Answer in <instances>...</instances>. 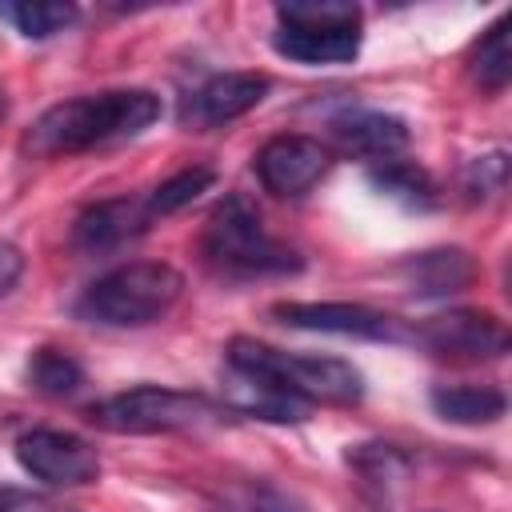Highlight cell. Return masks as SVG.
Returning <instances> with one entry per match:
<instances>
[{
    "instance_id": "cell-1",
    "label": "cell",
    "mask_w": 512,
    "mask_h": 512,
    "mask_svg": "<svg viewBox=\"0 0 512 512\" xmlns=\"http://www.w3.org/2000/svg\"><path fill=\"white\" fill-rule=\"evenodd\" d=\"M160 116V96L148 88H112L92 96H72L40 112V120L24 136V152L32 156H76L124 136L144 132Z\"/></svg>"
},
{
    "instance_id": "cell-2",
    "label": "cell",
    "mask_w": 512,
    "mask_h": 512,
    "mask_svg": "<svg viewBox=\"0 0 512 512\" xmlns=\"http://www.w3.org/2000/svg\"><path fill=\"white\" fill-rule=\"evenodd\" d=\"M184 296V276L164 260H132L96 276L80 300L76 316L100 328H144L164 320Z\"/></svg>"
},
{
    "instance_id": "cell-3",
    "label": "cell",
    "mask_w": 512,
    "mask_h": 512,
    "mask_svg": "<svg viewBox=\"0 0 512 512\" xmlns=\"http://www.w3.org/2000/svg\"><path fill=\"white\" fill-rule=\"evenodd\" d=\"M228 364L252 368L260 376H268L276 388H284L288 396L312 404H336V408H352L364 396V376L356 364L340 360V356H320V352H284L272 348L264 340L252 336H232L228 340Z\"/></svg>"
},
{
    "instance_id": "cell-4",
    "label": "cell",
    "mask_w": 512,
    "mask_h": 512,
    "mask_svg": "<svg viewBox=\"0 0 512 512\" xmlns=\"http://www.w3.org/2000/svg\"><path fill=\"white\" fill-rule=\"evenodd\" d=\"M200 252L208 260L212 272L232 276V280H248V276H288L300 268L296 248H288L284 240H276L260 212L244 200V196H224L200 236Z\"/></svg>"
},
{
    "instance_id": "cell-5",
    "label": "cell",
    "mask_w": 512,
    "mask_h": 512,
    "mask_svg": "<svg viewBox=\"0 0 512 512\" xmlns=\"http://www.w3.org/2000/svg\"><path fill=\"white\" fill-rule=\"evenodd\" d=\"M88 420L116 436H164V432H204L220 428L228 420V408L180 388L140 384L128 392H116L108 400H96L88 408Z\"/></svg>"
},
{
    "instance_id": "cell-6",
    "label": "cell",
    "mask_w": 512,
    "mask_h": 512,
    "mask_svg": "<svg viewBox=\"0 0 512 512\" xmlns=\"http://www.w3.org/2000/svg\"><path fill=\"white\" fill-rule=\"evenodd\" d=\"M404 344H412L436 360L480 364V360H500L508 352V328L492 312L452 308V312L404 324Z\"/></svg>"
},
{
    "instance_id": "cell-7",
    "label": "cell",
    "mask_w": 512,
    "mask_h": 512,
    "mask_svg": "<svg viewBox=\"0 0 512 512\" xmlns=\"http://www.w3.org/2000/svg\"><path fill=\"white\" fill-rule=\"evenodd\" d=\"M16 460L28 476L52 488H84L100 480V452L64 428H32L16 436Z\"/></svg>"
},
{
    "instance_id": "cell-8",
    "label": "cell",
    "mask_w": 512,
    "mask_h": 512,
    "mask_svg": "<svg viewBox=\"0 0 512 512\" xmlns=\"http://www.w3.org/2000/svg\"><path fill=\"white\" fill-rule=\"evenodd\" d=\"M272 316L280 324L304 328V332L404 344V320H396L380 308H368V304H352V300H280V304H272Z\"/></svg>"
},
{
    "instance_id": "cell-9",
    "label": "cell",
    "mask_w": 512,
    "mask_h": 512,
    "mask_svg": "<svg viewBox=\"0 0 512 512\" xmlns=\"http://www.w3.org/2000/svg\"><path fill=\"white\" fill-rule=\"evenodd\" d=\"M252 168H256V180L272 192V196H304L312 192L328 168H332V148L320 144L316 136H304V132H284V136H272L256 156H252Z\"/></svg>"
},
{
    "instance_id": "cell-10",
    "label": "cell",
    "mask_w": 512,
    "mask_h": 512,
    "mask_svg": "<svg viewBox=\"0 0 512 512\" xmlns=\"http://www.w3.org/2000/svg\"><path fill=\"white\" fill-rule=\"evenodd\" d=\"M268 88L272 80L264 72H220L184 100V124L196 132L232 124L244 112H252L268 96Z\"/></svg>"
},
{
    "instance_id": "cell-11",
    "label": "cell",
    "mask_w": 512,
    "mask_h": 512,
    "mask_svg": "<svg viewBox=\"0 0 512 512\" xmlns=\"http://www.w3.org/2000/svg\"><path fill=\"white\" fill-rule=\"evenodd\" d=\"M328 128L344 156H360L372 164L396 160L408 148V124L380 108H344L328 120Z\"/></svg>"
},
{
    "instance_id": "cell-12",
    "label": "cell",
    "mask_w": 512,
    "mask_h": 512,
    "mask_svg": "<svg viewBox=\"0 0 512 512\" xmlns=\"http://www.w3.org/2000/svg\"><path fill=\"white\" fill-rule=\"evenodd\" d=\"M272 48L296 64H348L360 52V24H276Z\"/></svg>"
},
{
    "instance_id": "cell-13",
    "label": "cell",
    "mask_w": 512,
    "mask_h": 512,
    "mask_svg": "<svg viewBox=\"0 0 512 512\" xmlns=\"http://www.w3.org/2000/svg\"><path fill=\"white\" fill-rule=\"evenodd\" d=\"M152 224L148 200H100L88 212H80V220L72 224V244L80 252H108L120 248L124 240H136L144 228Z\"/></svg>"
},
{
    "instance_id": "cell-14",
    "label": "cell",
    "mask_w": 512,
    "mask_h": 512,
    "mask_svg": "<svg viewBox=\"0 0 512 512\" xmlns=\"http://www.w3.org/2000/svg\"><path fill=\"white\" fill-rule=\"evenodd\" d=\"M224 400H228L232 412H244V416H256V420H272V424H300L312 412L304 400L288 396L268 376H260L252 368H240V364L224 368Z\"/></svg>"
},
{
    "instance_id": "cell-15",
    "label": "cell",
    "mask_w": 512,
    "mask_h": 512,
    "mask_svg": "<svg viewBox=\"0 0 512 512\" xmlns=\"http://www.w3.org/2000/svg\"><path fill=\"white\" fill-rule=\"evenodd\" d=\"M396 276L400 284L412 292V296H452V292H464L476 276V264L464 248H428V252H412L396 264Z\"/></svg>"
},
{
    "instance_id": "cell-16",
    "label": "cell",
    "mask_w": 512,
    "mask_h": 512,
    "mask_svg": "<svg viewBox=\"0 0 512 512\" xmlns=\"http://www.w3.org/2000/svg\"><path fill=\"white\" fill-rule=\"evenodd\" d=\"M428 400L440 420L464 424V428L496 424L508 412V396L496 384H440V388H432Z\"/></svg>"
},
{
    "instance_id": "cell-17",
    "label": "cell",
    "mask_w": 512,
    "mask_h": 512,
    "mask_svg": "<svg viewBox=\"0 0 512 512\" xmlns=\"http://www.w3.org/2000/svg\"><path fill=\"white\" fill-rule=\"evenodd\" d=\"M368 176L384 196H392V200H400L408 208H432L436 204V180L412 160H400V156L396 160H380V164H372Z\"/></svg>"
},
{
    "instance_id": "cell-18",
    "label": "cell",
    "mask_w": 512,
    "mask_h": 512,
    "mask_svg": "<svg viewBox=\"0 0 512 512\" xmlns=\"http://www.w3.org/2000/svg\"><path fill=\"white\" fill-rule=\"evenodd\" d=\"M76 16H80V8L76 4H60V0H16V4H0V20H8L28 40H48V36L72 28Z\"/></svg>"
},
{
    "instance_id": "cell-19",
    "label": "cell",
    "mask_w": 512,
    "mask_h": 512,
    "mask_svg": "<svg viewBox=\"0 0 512 512\" xmlns=\"http://www.w3.org/2000/svg\"><path fill=\"white\" fill-rule=\"evenodd\" d=\"M468 72H472V80L484 92H500L512 80V48H508V20L504 16L476 40L472 60H468Z\"/></svg>"
},
{
    "instance_id": "cell-20",
    "label": "cell",
    "mask_w": 512,
    "mask_h": 512,
    "mask_svg": "<svg viewBox=\"0 0 512 512\" xmlns=\"http://www.w3.org/2000/svg\"><path fill=\"white\" fill-rule=\"evenodd\" d=\"M216 184V172L212 168H204V164H196V168H180L176 176H168V180H160L144 200H148V212H152V220L156 216H172V212H180V208H188L200 192H208Z\"/></svg>"
},
{
    "instance_id": "cell-21",
    "label": "cell",
    "mask_w": 512,
    "mask_h": 512,
    "mask_svg": "<svg viewBox=\"0 0 512 512\" xmlns=\"http://www.w3.org/2000/svg\"><path fill=\"white\" fill-rule=\"evenodd\" d=\"M28 384L44 396H72L84 384V368L60 348H40L28 364Z\"/></svg>"
},
{
    "instance_id": "cell-22",
    "label": "cell",
    "mask_w": 512,
    "mask_h": 512,
    "mask_svg": "<svg viewBox=\"0 0 512 512\" xmlns=\"http://www.w3.org/2000/svg\"><path fill=\"white\" fill-rule=\"evenodd\" d=\"M280 24H360V8L348 0H288L276 4Z\"/></svg>"
},
{
    "instance_id": "cell-23",
    "label": "cell",
    "mask_w": 512,
    "mask_h": 512,
    "mask_svg": "<svg viewBox=\"0 0 512 512\" xmlns=\"http://www.w3.org/2000/svg\"><path fill=\"white\" fill-rule=\"evenodd\" d=\"M504 172H508V160L504 152H488V156H476L468 164V192L472 196H488V192H500L504 188Z\"/></svg>"
},
{
    "instance_id": "cell-24",
    "label": "cell",
    "mask_w": 512,
    "mask_h": 512,
    "mask_svg": "<svg viewBox=\"0 0 512 512\" xmlns=\"http://www.w3.org/2000/svg\"><path fill=\"white\" fill-rule=\"evenodd\" d=\"M248 512H312L304 500H296L292 492L280 488H256L248 500Z\"/></svg>"
},
{
    "instance_id": "cell-25",
    "label": "cell",
    "mask_w": 512,
    "mask_h": 512,
    "mask_svg": "<svg viewBox=\"0 0 512 512\" xmlns=\"http://www.w3.org/2000/svg\"><path fill=\"white\" fill-rule=\"evenodd\" d=\"M0 504H4L8 512H76V508L60 504V500H48V496H32V492H8Z\"/></svg>"
},
{
    "instance_id": "cell-26",
    "label": "cell",
    "mask_w": 512,
    "mask_h": 512,
    "mask_svg": "<svg viewBox=\"0 0 512 512\" xmlns=\"http://www.w3.org/2000/svg\"><path fill=\"white\" fill-rule=\"evenodd\" d=\"M20 276H24V252L16 244L0 240V296H8Z\"/></svg>"
},
{
    "instance_id": "cell-27",
    "label": "cell",
    "mask_w": 512,
    "mask_h": 512,
    "mask_svg": "<svg viewBox=\"0 0 512 512\" xmlns=\"http://www.w3.org/2000/svg\"><path fill=\"white\" fill-rule=\"evenodd\" d=\"M4 112H8V100H4V92H0V120H4Z\"/></svg>"
},
{
    "instance_id": "cell-28",
    "label": "cell",
    "mask_w": 512,
    "mask_h": 512,
    "mask_svg": "<svg viewBox=\"0 0 512 512\" xmlns=\"http://www.w3.org/2000/svg\"><path fill=\"white\" fill-rule=\"evenodd\" d=\"M0 512H8V508H4V504H0Z\"/></svg>"
}]
</instances>
